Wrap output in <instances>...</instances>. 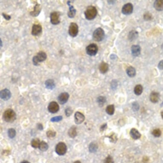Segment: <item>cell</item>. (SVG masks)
<instances>
[{
	"label": "cell",
	"instance_id": "obj_1",
	"mask_svg": "<svg viewBox=\"0 0 163 163\" xmlns=\"http://www.w3.org/2000/svg\"><path fill=\"white\" fill-rule=\"evenodd\" d=\"M3 119L7 123H12L16 119V114L12 109H8L4 112Z\"/></svg>",
	"mask_w": 163,
	"mask_h": 163
},
{
	"label": "cell",
	"instance_id": "obj_2",
	"mask_svg": "<svg viewBox=\"0 0 163 163\" xmlns=\"http://www.w3.org/2000/svg\"><path fill=\"white\" fill-rule=\"evenodd\" d=\"M97 14V9L95 6H88L84 12L85 18L88 20H92L94 19Z\"/></svg>",
	"mask_w": 163,
	"mask_h": 163
},
{
	"label": "cell",
	"instance_id": "obj_3",
	"mask_svg": "<svg viewBox=\"0 0 163 163\" xmlns=\"http://www.w3.org/2000/svg\"><path fill=\"white\" fill-rule=\"evenodd\" d=\"M47 58L46 53L42 51H40L37 53V55L32 58V63L35 66H38L39 63L44 61Z\"/></svg>",
	"mask_w": 163,
	"mask_h": 163
},
{
	"label": "cell",
	"instance_id": "obj_4",
	"mask_svg": "<svg viewBox=\"0 0 163 163\" xmlns=\"http://www.w3.org/2000/svg\"><path fill=\"white\" fill-rule=\"evenodd\" d=\"M104 31L100 28H99L96 29L93 34V39L97 42L102 41L104 38Z\"/></svg>",
	"mask_w": 163,
	"mask_h": 163
},
{
	"label": "cell",
	"instance_id": "obj_5",
	"mask_svg": "<svg viewBox=\"0 0 163 163\" xmlns=\"http://www.w3.org/2000/svg\"><path fill=\"white\" fill-rule=\"evenodd\" d=\"M67 151V147L65 143L63 142H59L56 146L55 151L58 155L63 156L65 155Z\"/></svg>",
	"mask_w": 163,
	"mask_h": 163
},
{
	"label": "cell",
	"instance_id": "obj_6",
	"mask_svg": "<svg viewBox=\"0 0 163 163\" xmlns=\"http://www.w3.org/2000/svg\"><path fill=\"white\" fill-rule=\"evenodd\" d=\"M60 13L54 11L50 14V22L53 25H57L60 23Z\"/></svg>",
	"mask_w": 163,
	"mask_h": 163
},
{
	"label": "cell",
	"instance_id": "obj_7",
	"mask_svg": "<svg viewBox=\"0 0 163 163\" xmlns=\"http://www.w3.org/2000/svg\"><path fill=\"white\" fill-rule=\"evenodd\" d=\"M98 50V47L97 45L94 43L91 44L86 48L87 54L90 56H94L96 55Z\"/></svg>",
	"mask_w": 163,
	"mask_h": 163
},
{
	"label": "cell",
	"instance_id": "obj_8",
	"mask_svg": "<svg viewBox=\"0 0 163 163\" xmlns=\"http://www.w3.org/2000/svg\"><path fill=\"white\" fill-rule=\"evenodd\" d=\"M79 28L76 23L71 22L69 27V33L70 36L72 37H75L78 35Z\"/></svg>",
	"mask_w": 163,
	"mask_h": 163
},
{
	"label": "cell",
	"instance_id": "obj_9",
	"mask_svg": "<svg viewBox=\"0 0 163 163\" xmlns=\"http://www.w3.org/2000/svg\"><path fill=\"white\" fill-rule=\"evenodd\" d=\"M47 109L50 113L55 114L59 111V106L57 103L55 101H52L48 105Z\"/></svg>",
	"mask_w": 163,
	"mask_h": 163
},
{
	"label": "cell",
	"instance_id": "obj_10",
	"mask_svg": "<svg viewBox=\"0 0 163 163\" xmlns=\"http://www.w3.org/2000/svg\"><path fill=\"white\" fill-rule=\"evenodd\" d=\"M69 97L70 95L68 93H62L58 97V101L60 104H64L67 102Z\"/></svg>",
	"mask_w": 163,
	"mask_h": 163
},
{
	"label": "cell",
	"instance_id": "obj_11",
	"mask_svg": "<svg viewBox=\"0 0 163 163\" xmlns=\"http://www.w3.org/2000/svg\"><path fill=\"white\" fill-rule=\"evenodd\" d=\"M42 26L40 24H34L32 28L31 34L33 36H38L42 32Z\"/></svg>",
	"mask_w": 163,
	"mask_h": 163
},
{
	"label": "cell",
	"instance_id": "obj_12",
	"mask_svg": "<svg viewBox=\"0 0 163 163\" xmlns=\"http://www.w3.org/2000/svg\"><path fill=\"white\" fill-rule=\"evenodd\" d=\"M133 5L131 3H128L124 5L122 9V12L125 15H129L132 13Z\"/></svg>",
	"mask_w": 163,
	"mask_h": 163
},
{
	"label": "cell",
	"instance_id": "obj_13",
	"mask_svg": "<svg viewBox=\"0 0 163 163\" xmlns=\"http://www.w3.org/2000/svg\"><path fill=\"white\" fill-rule=\"evenodd\" d=\"M11 93L10 90L7 89H4L0 92V97L2 100L7 101L11 97Z\"/></svg>",
	"mask_w": 163,
	"mask_h": 163
},
{
	"label": "cell",
	"instance_id": "obj_14",
	"mask_svg": "<svg viewBox=\"0 0 163 163\" xmlns=\"http://www.w3.org/2000/svg\"><path fill=\"white\" fill-rule=\"evenodd\" d=\"M71 1H67V5L69 6V10L67 12V16L69 18H72L75 17L76 14L77 10L74 8V7H73V6L71 5Z\"/></svg>",
	"mask_w": 163,
	"mask_h": 163
},
{
	"label": "cell",
	"instance_id": "obj_15",
	"mask_svg": "<svg viewBox=\"0 0 163 163\" xmlns=\"http://www.w3.org/2000/svg\"><path fill=\"white\" fill-rule=\"evenodd\" d=\"M85 117L82 113L77 112L74 115V121L77 124H80L85 120Z\"/></svg>",
	"mask_w": 163,
	"mask_h": 163
},
{
	"label": "cell",
	"instance_id": "obj_16",
	"mask_svg": "<svg viewBox=\"0 0 163 163\" xmlns=\"http://www.w3.org/2000/svg\"><path fill=\"white\" fill-rule=\"evenodd\" d=\"M42 10V6L40 4L37 3L34 6L33 10L30 12V15L32 17H37L39 15Z\"/></svg>",
	"mask_w": 163,
	"mask_h": 163
},
{
	"label": "cell",
	"instance_id": "obj_17",
	"mask_svg": "<svg viewBox=\"0 0 163 163\" xmlns=\"http://www.w3.org/2000/svg\"><path fill=\"white\" fill-rule=\"evenodd\" d=\"M132 53L134 57H138L140 54V47L138 45H134L132 46L131 48Z\"/></svg>",
	"mask_w": 163,
	"mask_h": 163
},
{
	"label": "cell",
	"instance_id": "obj_18",
	"mask_svg": "<svg viewBox=\"0 0 163 163\" xmlns=\"http://www.w3.org/2000/svg\"><path fill=\"white\" fill-rule=\"evenodd\" d=\"M130 134L132 138L134 140H137L140 138L141 134L136 128H132L130 132Z\"/></svg>",
	"mask_w": 163,
	"mask_h": 163
},
{
	"label": "cell",
	"instance_id": "obj_19",
	"mask_svg": "<svg viewBox=\"0 0 163 163\" xmlns=\"http://www.w3.org/2000/svg\"><path fill=\"white\" fill-rule=\"evenodd\" d=\"M150 101L153 103H158L160 100L159 94L156 92H152L150 94Z\"/></svg>",
	"mask_w": 163,
	"mask_h": 163
},
{
	"label": "cell",
	"instance_id": "obj_20",
	"mask_svg": "<svg viewBox=\"0 0 163 163\" xmlns=\"http://www.w3.org/2000/svg\"><path fill=\"white\" fill-rule=\"evenodd\" d=\"M154 7L158 11L163 10V0H156L154 3Z\"/></svg>",
	"mask_w": 163,
	"mask_h": 163
},
{
	"label": "cell",
	"instance_id": "obj_21",
	"mask_svg": "<svg viewBox=\"0 0 163 163\" xmlns=\"http://www.w3.org/2000/svg\"><path fill=\"white\" fill-rule=\"evenodd\" d=\"M46 88L49 90H53L56 87L54 81L52 79H47L45 82Z\"/></svg>",
	"mask_w": 163,
	"mask_h": 163
},
{
	"label": "cell",
	"instance_id": "obj_22",
	"mask_svg": "<svg viewBox=\"0 0 163 163\" xmlns=\"http://www.w3.org/2000/svg\"><path fill=\"white\" fill-rule=\"evenodd\" d=\"M108 70V65L105 62H102L99 65V70L101 73H105Z\"/></svg>",
	"mask_w": 163,
	"mask_h": 163
},
{
	"label": "cell",
	"instance_id": "obj_23",
	"mask_svg": "<svg viewBox=\"0 0 163 163\" xmlns=\"http://www.w3.org/2000/svg\"><path fill=\"white\" fill-rule=\"evenodd\" d=\"M68 134L71 138H74L77 135V128L75 126H72L68 131Z\"/></svg>",
	"mask_w": 163,
	"mask_h": 163
},
{
	"label": "cell",
	"instance_id": "obj_24",
	"mask_svg": "<svg viewBox=\"0 0 163 163\" xmlns=\"http://www.w3.org/2000/svg\"><path fill=\"white\" fill-rule=\"evenodd\" d=\"M126 71L127 75L130 77H133L135 76L136 70L134 67H133L130 66L128 67Z\"/></svg>",
	"mask_w": 163,
	"mask_h": 163
},
{
	"label": "cell",
	"instance_id": "obj_25",
	"mask_svg": "<svg viewBox=\"0 0 163 163\" xmlns=\"http://www.w3.org/2000/svg\"><path fill=\"white\" fill-rule=\"evenodd\" d=\"M49 148V146L46 142L44 141H42L41 142L39 146V149L40 150L42 151V152H45Z\"/></svg>",
	"mask_w": 163,
	"mask_h": 163
},
{
	"label": "cell",
	"instance_id": "obj_26",
	"mask_svg": "<svg viewBox=\"0 0 163 163\" xmlns=\"http://www.w3.org/2000/svg\"><path fill=\"white\" fill-rule=\"evenodd\" d=\"M143 88L140 85H136L134 89V93L137 96H139L143 92Z\"/></svg>",
	"mask_w": 163,
	"mask_h": 163
},
{
	"label": "cell",
	"instance_id": "obj_27",
	"mask_svg": "<svg viewBox=\"0 0 163 163\" xmlns=\"http://www.w3.org/2000/svg\"><path fill=\"white\" fill-rule=\"evenodd\" d=\"M40 143L41 142L39 139L38 138H34L32 140L31 142V145L32 147L36 149L39 147Z\"/></svg>",
	"mask_w": 163,
	"mask_h": 163
},
{
	"label": "cell",
	"instance_id": "obj_28",
	"mask_svg": "<svg viewBox=\"0 0 163 163\" xmlns=\"http://www.w3.org/2000/svg\"><path fill=\"white\" fill-rule=\"evenodd\" d=\"M114 105H110L107 106L106 108V113L110 115H113L114 112Z\"/></svg>",
	"mask_w": 163,
	"mask_h": 163
},
{
	"label": "cell",
	"instance_id": "obj_29",
	"mask_svg": "<svg viewBox=\"0 0 163 163\" xmlns=\"http://www.w3.org/2000/svg\"><path fill=\"white\" fill-rule=\"evenodd\" d=\"M98 149V146L96 143H92L90 144L89 146V150L90 152L91 153H94L96 152Z\"/></svg>",
	"mask_w": 163,
	"mask_h": 163
},
{
	"label": "cell",
	"instance_id": "obj_30",
	"mask_svg": "<svg viewBox=\"0 0 163 163\" xmlns=\"http://www.w3.org/2000/svg\"><path fill=\"white\" fill-rule=\"evenodd\" d=\"M16 130L13 128H10L8 130V135L10 138L13 139L16 137Z\"/></svg>",
	"mask_w": 163,
	"mask_h": 163
},
{
	"label": "cell",
	"instance_id": "obj_31",
	"mask_svg": "<svg viewBox=\"0 0 163 163\" xmlns=\"http://www.w3.org/2000/svg\"><path fill=\"white\" fill-rule=\"evenodd\" d=\"M106 97H103V96H100L97 99V101L98 103L100 105H101V106L102 105L103 106L106 103Z\"/></svg>",
	"mask_w": 163,
	"mask_h": 163
},
{
	"label": "cell",
	"instance_id": "obj_32",
	"mask_svg": "<svg viewBox=\"0 0 163 163\" xmlns=\"http://www.w3.org/2000/svg\"><path fill=\"white\" fill-rule=\"evenodd\" d=\"M152 134H153V135L154 137H156V138L159 137L161 134V130L159 128L155 129V130H154L153 131H152Z\"/></svg>",
	"mask_w": 163,
	"mask_h": 163
},
{
	"label": "cell",
	"instance_id": "obj_33",
	"mask_svg": "<svg viewBox=\"0 0 163 163\" xmlns=\"http://www.w3.org/2000/svg\"><path fill=\"white\" fill-rule=\"evenodd\" d=\"M62 120H63V117L62 116H59L51 118L50 120V121H51L52 122H58Z\"/></svg>",
	"mask_w": 163,
	"mask_h": 163
},
{
	"label": "cell",
	"instance_id": "obj_34",
	"mask_svg": "<svg viewBox=\"0 0 163 163\" xmlns=\"http://www.w3.org/2000/svg\"><path fill=\"white\" fill-rule=\"evenodd\" d=\"M47 137L49 138H52L53 137H55L56 135V132L55 131H52V130H50L47 132Z\"/></svg>",
	"mask_w": 163,
	"mask_h": 163
},
{
	"label": "cell",
	"instance_id": "obj_35",
	"mask_svg": "<svg viewBox=\"0 0 163 163\" xmlns=\"http://www.w3.org/2000/svg\"><path fill=\"white\" fill-rule=\"evenodd\" d=\"M104 163H114L113 158L110 155H108L105 159Z\"/></svg>",
	"mask_w": 163,
	"mask_h": 163
},
{
	"label": "cell",
	"instance_id": "obj_36",
	"mask_svg": "<svg viewBox=\"0 0 163 163\" xmlns=\"http://www.w3.org/2000/svg\"><path fill=\"white\" fill-rule=\"evenodd\" d=\"M138 32H136L133 31L131 32L130 34V39L133 40L134 38H135V37H137L138 36Z\"/></svg>",
	"mask_w": 163,
	"mask_h": 163
},
{
	"label": "cell",
	"instance_id": "obj_37",
	"mask_svg": "<svg viewBox=\"0 0 163 163\" xmlns=\"http://www.w3.org/2000/svg\"><path fill=\"white\" fill-rule=\"evenodd\" d=\"M65 113L66 116L69 117L72 114V113H73V110L71 108H68L65 111Z\"/></svg>",
	"mask_w": 163,
	"mask_h": 163
},
{
	"label": "cell",
	"instance_id": "obj_38",
	"mask_svg": "<svg viewBox=\"0 0 163 163\" xmlns=\"http://www.w3.org/2000/svg\"><path fill=\"white\" fill-rule=\"evenodd\" d=\"M139 108V106L137 102H134L132 104V109L134 111H137Z\"/></svg>",
	"mask_w": 163,
	"mask_h": 163
},
{
	"label": "cell",
	"instance_id": "obj_39",
	"mask_svg": "<svg viewBox=\"0 0 163 163\" xmlns=\"http://www.w3.org/2000/svg\"><path fill=\"white\" fill-rule=\"evenodd\" d=\"M2 15L3 17H4V18H5L6 20H10L11 19V16L10 15H9L5 13H2Z\"/></svg>",
	"mask_w": 163,
	"mask_h": 163
},
{
	"label": "cell",
	"instance_id": "obj_40",
	"mask_svg": "<svg viewBox=\"0 0 163 163\" xmlns=\"http://www.w3.org/2000/svg\"><path fill=\"white\" fill-rule=\"evenodd\" d=\"M158 68L159 69L162 70H163V60L160 62L158 65Z\"/></svg>",
	"mask_w": 163,
	"mask_h": 163
},
{
	"label": "cell",
	"instance_id": "obj_41",
	"mask_svg": "<svg viewBox=\"0 0 163 163\" xmlns=\"http://www.w3.org/2000/svg\"><path fill=\"white\" fill-rule=\"evenodd\" d=\"M37 127L38 129L39 130H42L43 129V126L41 124H38Z\"/></svg>",
	"mask_w": 163,
	"mask_h": 163
},
{
	"label": "cell",
	"instance_id": "obj_42",
	"mask_svg": "<svg viewBox=\"0 0 163 163\" xmlns=\"http://www.w3.org/2000/svg\"><path fill=\"white\" fill-rule=\"evenodd\" d=\"M107 125L106 124H104V125H103L101 126V130H105V128H106V127Z\"/></svg>",
	"mask_w": 163,
	"mask_h": 163
},
{
	"label": "cell",
	"instance_id": "obj_43",
	"mask_svg": "<svg viewBox=\"0 0 163 163\" xmlns=\"http://www.w3.org/2000/svg\"><path fill=\"white\" fill-rule=\"evenodd\" d=\"M21 163H30L29 161H22V162Z\"/></svg>",
	"mask_w": 163,
	"mask_h": 163
},
{
	"label": "cell",
	"instance_id": "obj_44",
	"mask_svg": "<svg viewBox=\"0 0 163 163\" xmlns=\"http://www.w3.org/2000/svg\"><path fill=\"white\" fill-rule=\"evenodd\" d=\"M73 163H81V162L79 161H75L74 162H73Z\"/></svg>",
	"mask_w": 163,
	"mask_h": 163
},
{
	"label": "cell",
	"instance_id": "obj_45",
	"mask_svg": "<svg viewBox=\"0 0 163 163\" xmlns=\"http://www.w3.org/2000/svg\"><path fill=\"white\" fill-rule=\"evenodd\" d=\"M0 41H1V47H2V42L1 38L0 39Z\"/></svg>",
	"mask_w": 163,
	"mask_h": 163
},
{
	"label": "cell",
	"instance_id": "obj_46",
	"mask_svg": "<svg viewBox=\"0 0 163 163\" xmlns=\"http://www.w3.org/2000/svg\"><path fill=\"white\" fill-rule=\"evenodd\" d=\"M161 117L163 119V111H162V112H161Z\"/></svg>",
	"mask_w": 163,
	"mask_h": 163
}]
</instances>
